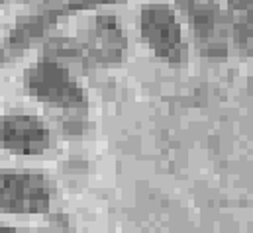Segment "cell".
I'll use <instances>...</instances> for the list:
<instances>
[{
	"label": "cell",
	"instance_id": "6da1fadb",
	"mask_svg": "<svg viewBox=\"0 0 253 233\" xmlns=\"http://www.w3.org/2000/svg\"><path fill=\"white\" fill-rule=\"evenodd\" d=\"M53 196L51 182L38 171L0 169V212L43 214Z\"/></svg>",
	"mask_w": 253,
	"mask_h": 233
},
{
	"label": "cell",
	"instance_id": "7a4b0ae2",
	"mask_svg": "<svg viewBox=\"0 0 253 233\" xmlns=\"http://www.w3.org/2000/svg\"><path fill=\"white\" fill-rule=\"evenodd\" d=\"M24 82L32 96L63 110H81L86 104L84 90L61 63L47 59L36 63L26 71Z\"/></svg>",
	"mask_w": 253,
	"mask_h": 233
},
{
	"label": "cell",
	"instance_id": "3957f363",
	"mask_svg": "<svg viewBox=\"0 0 253 233\" xmlns=\"http://www.w3.org/2000/svg\"><path fill=\"white\" fill-rule=\"evenodd\" d=\"M141 36L157 57L179 65L185 55L181 26L165 4H147L141 10Z\"/></svg>",
	"mask_w": 253,
	"mask_h": 233
},
{
	"label": "cell",
	"instance_id": "277c9868",
	"mask_svg": "<svg viewBox=\"0 0 253 233\" xmlns=\"http://www.w3.org/2000/svg\"><path fill=\"white\" fill-rule=\"evenodd\" d=\"M51 135L45 123L30 114L0 116V147L16 155H40L49 147Z\"/></svg>",
	"mask_w": 253,
	"mask_h": 233
},
{
	"label": "cell",
	"instance_id": "5b68a950",
	"mask_svg": "<svg viewBox=\"0 0 253 233\" xmlns=\"http://www.w3.org/2000/svg\"><path fill=\"white\" fill-rule=\"evenodd\" d=\"M124 49H126V36L116 16L110 14L96 16L86 30V41L83 45L84 63L94 67L116 65L122 61Z\"/></svg>",
	"mask_w": 253,
	"mask_h": 233
},
{
	"label": "cell",
	"instance_id": "8992f818",
	"mask_svg": "<svg viewBox=\"0 0 253 233\" xmlns=\"http://www.w3.org/2000/svg\"><path fill=\"white\" fill-rule=\"evenodd\" d=\"M183 8L189 14L192 24L194 39L202 55L208 57H224L226 55V39L220 34V10L210 2H183Z\"/></svg>",
	"mask_w": 253,
	"mask_h": 233
},
{
	"label": "cell",
	"instance_id": "52a82bcc",
	"mask_svg": "<svg viewBox=\"0 0 253 233\" xmlns=\"http://www.w3.org/2000/svg\"><path fill=\"white\" fill-rule=\"evenodd\" d=\"M81 8H84V6L83 4H69V6H59V8L45 6V8H42V10L34 12V14L18 18L16 26L12 28V32H10L8 39H6V45H4L6 53L20 55L22 51H26L30 47L32 41L42 38L43 32L49 26H53L59 16H63L67 12H73V10H81Z\"/></svg>",
	"mask_w": 253,
	"mask_h": 233
},
{
	"label": "cell",
	"instance_id": "ba28073f",
	"mask_svg": "<svg viewBox=\"0 0 253 233\" xmlns=\"http://www.w3.org/2000/svg\"><path fill=\"white\" fill-rule=\"evenodd\" d=\"M0 233H22V232H18L14 228H0Z\"/></svg>",
	"mask_w": 253,
	"mask_h": 233
},
{
	"label": "cell",
	"instance_id": "9c48e42d",
	"mask_svg": "<svg viewBox=\"0 0 253 233\" xmlns=\"http://www.w3.org/2000/svg\"><path fill=\"white\" fill-rule=\"evenodd\" d=\"M4 57H6V49H4V47H0V63L4 61Z\"/></svg>",
	"mask_w": 253,
	"mask_h": 233
}]
</instances>
